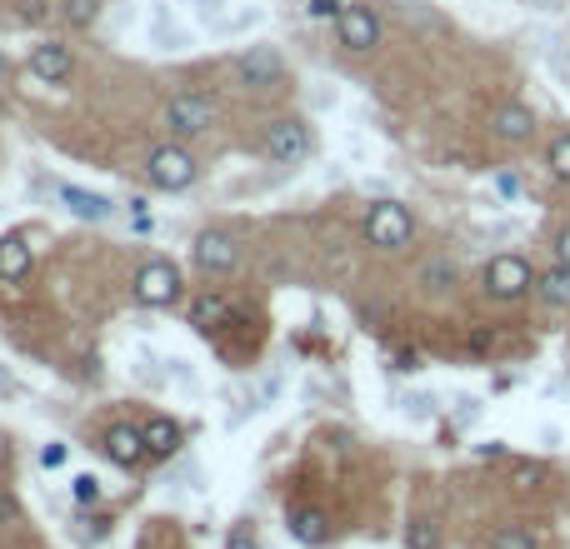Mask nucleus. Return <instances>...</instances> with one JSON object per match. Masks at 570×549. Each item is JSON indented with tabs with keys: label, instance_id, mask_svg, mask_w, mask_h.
Here are the masks:
<instances>
[{
	"label": "nucleus",
	"instance_id": "nucleus-1",
	"mask_svg": "<svg viewBox=\"0 0 570 549\" xmlns=\"http://www.w3.org/2000/svg\"><path fill=\"white\" fill-rule=\"evenodd\" d=\"M411 235H416V220H411L401 200H376L366 211V240L376 250H405Z\"/></svg>",
	"mask_w": 570,
	"mask_h": 549
},
{
	"label": "nucleus",
	"instance_id": "nucleus-2",
	"mask_svg": "<svg viewBox=\"0 0 570 549\" xmlns=\"http://www.w3.org/2000/svg\"><path fill=\"white\" fill-rule=\"evenodd\" d=\"M215 126V100L201 91H180L166 106V130L170 135H205Z\"/></svg>",
	"mask_w": 570,
	"mask_h": 549
},
{
	"label": "nucleus",
	"instance_id": "nucleus-3",
	"mask_svg": "<svg viewBox=\"0 0 570 549\" xmlns=\"http://www.w3.org/2000/svg\"><path fill=\"white\" fill-rule=\"evenodd\" d=\"M135 300L161 310V305H176L180 300V270L170 260H151V265L135 270Z\"/></svg>",
	"mask_w": 570,
	"mask_h": 549
},
{
	"label": "nucleus",
	"instance_id": "nucleus-4",
	"mask_svg": "<svg viewBox=\"0 0 570 549\" xmlns=\"http://www.w3.org/2000/svg\"><path fill=\"white\" fill-rule=\"evenodd\" d=\"M151 186H161V190H186V186H195V155L190 151H180V145H155L151 151Z\"/></svg>",
	"mask_w": 570,
	"mask_h": 549
},
{
	"label": "nucleus",
	"instance_id": "nucleus-5",
	"mask_svg": "<svg viewBox=\"0 0 570 549\" xmlns=\"http://www.w3.org/2000/svg\"><path fill=\"white\" fill-rule=\"evenodd\" d=\"M531 285H535V275L521 255H496L486 265V295L490 300H521Z\"/></svg>",
	"mask_w": 570,
	"mask_h": 549
},
{
	"label": "nucleus",
	"instance_id": "nucleus-6",
	"mask_svg": "<svg viewBox=\"0 0 570 549\" xmlns=\"http://www.w3.org/2000/svg\"><path fill=\"white\" fill-rule=\"evenodd\" d=\"M306 151H310V130H306V120L285 116V120H275V126L265 130V155H271L275 165H296V160H306Z\"/></svg>",
	"mask_w": 570,
	"mask_h": 549
},
{
	"label": "nucleus",
	"instance_id": "nucleus-7",
	"mask_svg": "<svg viewBox=\"0 0 570 549\" xmlns=\"http://www.w3.org/2000/svg\"><path fill=\"white\" fill-rule=\"evenodd\" d=\"M281 75H285V60H281V50H271V46H250L246 56L236 60V81L246 85V91H271Z\"/></svg>",
	"mask_w": 570,
	"mask_h": 549
},
{
	"label": "nucleus",
	"instance_id": "nucleus-8",
	"mask_svg": "<svg viewBox=\"0 0 570 549\" xmlns=\"http://www.w3.org/2000/svg\"><path fill=\"white\" fill-rule=\"evenodd\" d=\"M335 36L345 50H376L380 46V15L370 5H345L335 15Z\"/></svg>",
	"mask_w": 570,
	"mask_h": 549
},
{
	"label": "nucleus",
	"instance_id": "nucleus-9",
	"mask_svg": "<svg viewBox=\"0 0 570 549\" xmlns=\"http://www.w3.org/2000/svg\"><path fill=\"white\" fill-rule=\"evenodd\" d=\"M195 265H201L205 275H230V270L240 265V246L226 230H201L195 235Z\"/></svg>",
	"mask_w": 570,
	"mask_h": 549
},
{
	"label": "nucleus",
	"instance_id": "nucleus-10",
	"mask_svg": "<svg viewBox=\"0 0 570 549\" xmlns=\"http://www.w3.org/2000/svg\"><path fill=\"white\" fill-rule=\"evenodd\" d=\"M31 75H36L40 85H71V75H75L71 46H60V40L36 46V50H31Z\"/></svg>",
	"mask_w": 570,
	"mask_h": 549
},
{
	"label": "nucleus",
	"instance_id": "nucleus-11",
	"mask_svg": "<svg viewBox=\"0 0 570 549\" xmlns=\"http://www.w3.org/2000/svg\"><path fill=\"white\" fill-rule=\"evenodd\" d=\"M106 455L116 460L120 469H135L145 455H151L145 430H135V425H110V430H106Z\"/></svg>",
	"mask_w": 570,
	"mask_h": 549
},
{
	"label": "nucleus",
	"instance_id": "nucleus-12",
	"mask_svg": "<svg viewBox=\"0 0 570 549\" xmlns=\"http://www.w3.org/2000/svg\"><path fill=\"white\" fill-rule=\"evenodd\" d=\"M490 130H496L500 141L521 145V141H531V135H535V116L525 106H500L496 116H490Z\"/></svg>",
	"mask_w": 570,
	"mask_h": 549
},
{
	"label": "nucleus",
	"instance_id": "nucleus-13",
	"mask_svg": "<svg viewBox=\"0 0 570 549\" xmlns=\"http://www.w3.org/2000/svg\"><path fill=\"white\" fill-rule=\"evenodd\" d=\"M60 205L71 215H81V220H110V211H116L106 195H91L81 186H60Z\"/></svg>",
	"mask_w": 570,
	"mask_h": 549
},
{
	"label": "nucleus",
	"instance_id": "nucleus-14",
	"mask_svg": "<svg viewBox=\"0 0 570 549\" xmlns=\"http://www.w3.org/2000/svg\"><path fill=\"white\" fill-rule=\"evenodd\" d=\"M31 275V246H25L21 235H5L0 240V281H25Z\"/></svg>",
	"mask_w": 570,
	"mask_h": 549
},
{
	"label": "nucleus",
	"instance_id": "nucleus-15",
	"mask_svg": "<svg viewBox=\"0 0 570 549\" xmlns=\"http://www.w3.org/2000/svg\"><path fill=\"white\" fill-rule=\"evenodd\" d=\"M190 325H201V330L230 325V300L226 295H195L190 300Z\"/></svg>",
	"mask_w": 570,
	"mask_h": 549
},
{
	"label": "nucleus",
	"instance_id": "nucleus-16",
	"mask_svg": "<svg viewBox=\"0 0 570 549\" xmlns=\"http://www.w3.org/2000/svg\"><path fill=\"white\" fill-rule=\"evenodd\" d=\"M290 535H296L300 545H325L331 525H325L321 510H306V504H296V510H290Z\"/></svg>",
	"mask_w": 570,
	"mask_h": 549
},
{
	"label": "nucleus",
	"instance_id": "nucleus-17",
	"mask_svg": "<svg viewBox=\"0 0 570 549\" xmlns=\"http://www.w3.org/2000/svg\"><path fill=\"white\" fill-rule=\"evenodd\" d=\"M141 430H145L151 455H176L180 450V425L170 420V415H151V425H141Z\"/></svg>",
	"mask_w": 570,
	"mask_h": 549
},
{
	"label": "nucleus",
	"instance_id": "nucleus-18",
	"mask_svg": "<svg viewBox=\"0 0 570 549\" xmlns=\"http://www.w3.org/2000/svg\"><path fill=\"white\" fill-rule=\"evenodd\" d=\"M535 290H541V300L546 305H570V265L546 270V275L535 281Z\"/></svg>",
	"mask_w": 570,
	"mask_h": 549
},
{
	"label": "nucleus",
	"instance_id": "nucleus-19",
	"mask_svg": "<svg viewBox=\"0 0 570 549\" xmlns=\"http://www.w3.org/2000/svg\"><path fill=\"white\" fill-rule=\"evenodd\" d=\"M405 545H411V549H436L440 545L436 525H430V520H411V525H405Z\"/></svg>",
	"mask_w": 570,
	"mask_h": 549
},
{
	"label": "nucleus",
	"instance_id": "nucleus-20",
	"mask_svg": "<svg viewBox=\"0 0 570 549\" xmlns=\"http://www.w3.org/2000/svg\"><path fill=\"white\" fill-rule=\"evenodd\" d=\"M490 549H535V539L525 535V529L506 525V529H496V535H490Z\"/></svg>",
	"mask_w": 570,
	"mask_h": 549
},
{
	"label": "nucleus",
	"instance_id": "nucleus-21",
	"mask_svg": "<svg viewBox=\"0 0 570 549\" xmlns=\"http://www.w3.org/2000/svg\"><path fill=\"white\" fill-rule=\"evenodd\" d=\"M550 170H556V180L570 186V135H556V141H550Z\"/></svg>",
	"mask_w": 570,
	"mask_h": 549
},
{
	"label": "nucleus",
	"instance_id": "nucleus-22",
	"mask_svg": "<svg viewBox=\"0 0 570 549\" xmlns=\"http://www.w3.org/2000/svg\"><path fill=\"white\" fill-rule=\"evenodd\" d=\"M71 500L75 504H95V500H100V479H95V475H75L71 479Z\"/></svg>",
	"mask_w": 570,
	"mask_h": 549
},
{
	"label": "nucleus",
	"instance_id": "nucleus-23",
	"mask_svg": "<svg viewBox=\"0 0 570 549\" xmlns=\"http://www.w3.org/2000/svg\"><path fill=\"white\" fill-rule=\"evenodd\" d=\"M60 15H66L71 25H91L95 21V0H66V5H60Z\"/></svg>",
	"mask_w": 570,
	"mask_h": 549
},
{
	"label": "nucleus",
	"instance_id": "nucleus-24",
	"mask_svg": "<svg viewBox=\"0 0 570 549\" xmlns=\"http://www.w3.org/2000/svg\"><path fill=\"white\" fill-rule=\"evenodd\" d=\"M426 285H436V290H446V285L455 281V265L451 260H436V265H426V275H420Z\"/></svg>",
	"mask_w": 570,
	"mask_h": 549
},
{
	"label": "nucleus",
	"instance_id": "nucleus-25",
	"mask_svg": "<svg viewBox=\"0 0 570 549\" xmlns=\"http://www.w3.org/2000/svg\"><path fill=\"white\" fill-rule=\"evenodd\" d=\"M341 11H345V0H310V5H306L310 21H335Z\"/></svg>",
	"mask_w": 570,
	"mask_h": 549
},
{
	"label": "nucleus",
	"instance_id": "nucleus-26",
	"mask_svg": "<svg viewBox=\"0 0 570 549\" xmlns=\"http://www.w3.org/2000/svg\"><path fill=\"white\" fill-rule=\"evenodd\" d=\"M226 549H261V545H256V529H250V525H236V529L226 535Z\"/></svg>",
	"mask_w": 570,
	"mask_h": 549
},
{
	"label": "nucleus",
	"instance_id": "nucleus-27",
	"mask_svg": "<svg viewBox=\"0 0 570 549\" xmlns=\"http://www.w3.org/2000/svg\"><path fill=\"white\" fill-rule=\"evenodd\" d=\"M21 21H46V0H21Z\"/></svg>",
	"mask_w": 570,
	"mask_h": 549
},
{
	"label": "nucleus",
	"instance_id": "nucleus-28",
	"mask_svg": "<svg viewBox=\"0 0 570 549\" xmlns=\"http://www.w3.org/2000/svg\"><path fill=\"white\" fill-rule=\"evenodd\" d=\"M131 225H135V230H151V215H145V200H131Z\"/></svg>",
	"mask_w": 570,
	"mask_h": 549
},
{
	"label": "nucleus",
	"instance_id": "nucleus-29",
	"mask_svg": "<svg viewBox=\"0 0 570 549\" xmlns=\"http://www.w3.org/2000/svg\"><path fill=\"white\" fill-rule=\"evenodd\" d=\"M556 255H560V265H570V225L560 230V240H556Z\"/></svg>",
	"mask_w": 570,
	"mask_h": 549
},
{
	"label": "nucleus",
	"instance_id": "nucleus-30",
	"mask_svg": "<svg viewBox=\"0 0 570 549\" xmlns=\"http://www.w3.org/2000/svg\"><path fill=\"white\" fill-rule=\"evenodd\" d=\"M40 460H46V465H50V469H56V465H60V460H66V450H60V444H46V455H40Z\"/></svg>",
	"mask_w": 570,
	"mask_h": 549
},
{
	"label": "nucleus",
	"instance_id": "nucleus-31",
	"mask_svg": "<svg viewBox=\"0 0 570 549\" xmlns=\"http://www.w3.org/2000/svg\"><path fill=\"white\" fill-rule=\"evenodd\" d=\"M0 75H5V56H0Z\"/></svg>",
	"mask_w": 570,
	"mask_h": 549
}]
</instances>
